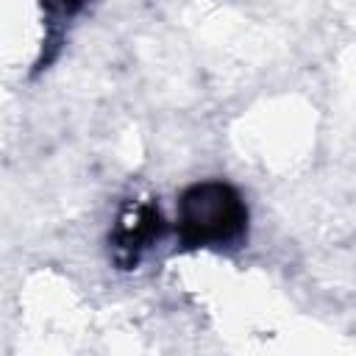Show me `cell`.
Returning a JSON list of instances; mask_svg holds the SVG:
<instances>
[{
	"label": "cell",
	"mask_w": 356,
	"mask_h": 356,
	"mask_svg": "<svg viewBox=\"0 0 356 356\" xmlns=\"http://www.w3.org/2000/svg\"><path fill=\"white\" fill-rule=\"evenodd\" d=\"M242 222V206L220 184L197 186L184 200V231L195 242L228 239Z\"/></svg>",
	"instance_id": "obj_1"
}]
</instances>
